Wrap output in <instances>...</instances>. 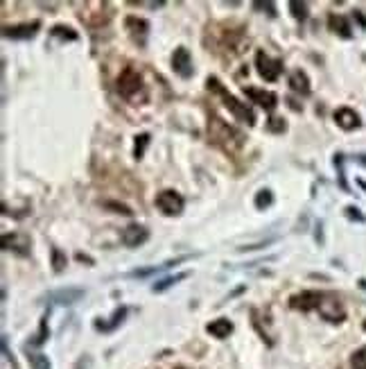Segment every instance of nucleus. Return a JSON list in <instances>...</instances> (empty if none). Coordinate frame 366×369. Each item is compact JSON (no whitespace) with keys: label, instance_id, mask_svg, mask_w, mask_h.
I'll use <instances>...</instances> for the list:
<instances>
[{"label":"nucleus","instance_id":"34","mask_svg":"<svg viewBox=\"0 0 366 369\" xmlns=\"http://www.w3.org/2000/svg\"><path fill=\"white\" fill-rule=\"evenodd\" d=\"M253 7H256V10H267V14H271V16L276 14V5H274V3H253Z\"/></svg>","mask_w":366,"mask_h":369},{"label":"nucleus","instance_id":"31","mask_svg":"<svg viewBox=\"0 0 366 369\" xmlns=\"http://www.w3.org/2000/svg\"><path fill=\"white\" fill-rule=\"evenodd\" d=\"M104 206H106V209H115V213H125V215H131V213H134V211H131L129 206L117 204V202H104Z\"/></svg>","mask_w":366,"mask_h":369},{"label":"nucleus","instance_id":"10","mask_svg":"<svg viewBox=\"0 0 366 369\" xmlns=\"http://www.w3.org/2000/svg\"><path fill=\"white\" fill-rule=\"evenodd\" d=\"M125 28H127V32H129V37L134 39L138 46H145V43H147L149 23L145 19H138V16H127V19H125Z\"/></svg>","mask_w":366,"mask_h":369},{"label":"nucleus","instance_id":"35","mask_svg":"<svg viewBox=\"0 0 366 369\" xmlns=\"http://www.w3.org/2000/svg\"><path fill=\"white\" fill-rule=\"evenodd\" d=\"M355 19L359 21V23H361V25H364V28H366V16L361 14V12H355Z\"/></svg>","mask_w":366,"mask_h":369},{"label":"nucleus","instance_id":"28","mask_svg":"<svg viewBox=\"0 0 366 369\" xmlns=\"http://www.w3.org/2000/svg\"><path fill=\"white\" fill-rule=\"evenodd\" d=\"M30 360H32V367H34V369H50L48 355H43V353H30Z\"/></svg>","mask_w":366,"mask_h":369},{"label":"nucleus","instance_id":"19","mask_svg":"<svg viewBox=\"0 0 366 369\" xmlns=\"http://www.w3.org/2000/svg\"><path fill=\"white\" fill-rule=\"evenodd\" d=\"M289 86H292V91L301 93V96H307L310 93V79H307L305 70H292V75H289Z\"/></svg>","mask_w":366,"mask_h":369},{"label":"nucleus","instance_id":"17","mask_svg":"<svg viewBox=\"0 0 366 369\" xmlns=\"http://www.w3.org/2000/svg\"><path fill=\"white\" fill-rule=\"evenodd\" d=\"M81 297H84V290H79V288H68V290H57L50 295V299L54 301V304H75V301H79Z\"/></svg>","mask_w":366,"mask_h":369},{"label":"nucleus","instance_id":"1","mask_svg":"<svg viewBox=\"0 0 366 369\" xmlns=\"http://www.w3.org/2000/svg\"><path fill=\"white\" fill-rule=\"evenodd\" d=\"M206 86H208V91H215L217 96H221V100H224L226 109H230V114H233L237 120L247 123L249 127H253V125H256V114H253L251 107H247L244 102H239L235 96H230V93L226 91L224 86H221V82H219L217 77H208V79H206Z\"/></svg>","mask_w":366,"mask_h":369},{"label":"nucleus","instance_id":"15","mask_svg":"<svg viewBox=\"0 0 366 369\" xmlns=\"http://www.w3.org/2000/svg\"><path fill=\"white\" fill-rule=\"evenodd\" d=\"M334 123L346 132H352V129H357L361 125V120L357 116V111H352L350 107H341V109L334 111Z\"/></svg>","mask_w":366,"mask_h":369},{"label":"nucleus","instance_id":"22","mask_svg":"<svg viewBox=\"0 0 366 369\" xmlns=\"http://www.w3.org/2000/svg\"><path fill=\"white\" fill-rule=\"evenodd\" d=\"M271 202H274V195H271L269 188H262V191H258V195H256V209L258 211L271 206Z\"/></svg>","mask_w":366,"mask_h":369},{"label":"nucleus","instance_id":"7","mask_svg":"<svg viewBox=\"0 0 366 369\" xmlns=\"http://www.w3.org/2000/svg\"><path fill=\"white\" fill-rule=\"evenodd\" d=\"M319 313L323 315V319H328V322H341V319L346 317V310H343L339 297L330 295V292H323V297H321Z\"/></svg>","mask_w":366,"mask_h":369},{"label":"nucleus","instance_id":"23","mask_svg":"<svg viewBox=\"0 0 366 369\" xmlns=\"http://www.w3.org/2000/svg\"><path fill=\"white\" fill-rule=\"evenodd\" d=\"M147 145H149V134H138V136H136V143H134V156L136 159H143Z\"/></svg>","mask_w":366,"mask_h":369},{"label":"nucleus","instance_id":"38","mask_svg":"<svg viewBox=\"0 0 366 369\" xmlns=\"http://www.w3.org/2000/svg\"><path fill=\"white\" fill-rule=\"evenodd\" d=\"M181 369H183V367H181Z\"/></svg>","mask_w":366,"mask_h":369},{"label":"nucleus","instance_id":"3","mask_svg":"<svg viewBox=\"0 0 366 369\" xmlns=\"http://www.w3.org/2000/svg\"><path fill=\"white\" fill-rule=\"evenodd\" d=\"M113 12L106 3H99V0H93V3H86L79 12V19L84 21L88 28H99V25H106L111 21Z\"/></svg>","mask_w":366,"mask_h":369},{"label":"nucleus","instance_id":"11","mask_svg":"<svg viewBox=\"0 0 366 369\" xmlns=\"http://www.w3.org/2000/svg\"><path fill=\"white\" fill-rule=\"evenodd\" d=\"M172 68H174V73L183 79H188L190 75H192V57H190L188 48L179 46L174 50V55H172Z\"/></svg>","mask_w":366,"mask_h":369},{"label":"nucleus","instance_id":"24","mask_svg":"<svg viewBox=\"0 0 366 369\" xmlns=\"http://www.w3.org/2000/svg\"><path fill=\"white\" fill-rule=\"evenodd\" d=\"M52 37H59V39H68V41H77V32L68 25H54L52 28Z\"/></svg>","mask_w":366,"mask_h":369},{"label":"nucleus","instance_id":"6","mask_svg":"<svg viewBox=\"0 0 366 369\" xmlns=\"http://www.w3.org/2000/svg\"><path fill=\"white\" fill-rule=\"evenodd\" d=\"M256 68H258V73H260L262 79H267V82H276V79L280 77V73H283V61L271 59L267 52L260 50L256 55Z\"/></svg>","mask_w":366,"mask_h":369},{"label":"nucleus","instance_id":"20","mask_svg":"<svg viewBox=\"0 0 366 369\" xmlns=\"http://www.w3.org/2000/svg\"><path fill=\"white\" fill-rule=\"evenodd\" d=\"M188 258V256H179V258H174V260H167V263H163V265H152V267H145V269H134L131 272V276H149V274H154V272H161V269H167V267H172V265H179V263H183V260Z\"/></svg>","mask_w":366,"mask_h":369},{"label":"nucleus","instance_id":"27","mask_svg":"<svg viewBox=\"0 0 366 369\" xmlns=\"http://www.w3.org/2000/svg\"><path fill=\"white\" fill-rule=\"evenodd\" d=\"M350 364H352V369H366V346H361V349H357L352 353Z\"/></svg>","mask_w":366,"mask_h":369},{"label":"nucleus","instance_id":"21","mask_svg":"<svg viewBox=\"0 0 366 369\" xmlns=\"http://www.w3.org/2000/svg\"><path fill=\"white\" fill-rule=\"evenodd\" d=\"M183 279H188V272H179V274H174V276H165V279H161L158 283H154L152 290L154 292H163V290H167V288L176 286L179 281H183Z\"/></svg>","mask_w":366,"mask_h":369},{"label":"nucleus","instance_id":"8","mask_svg":"<svg viewBox=\"0 0 366 369\" xmlns=\"http://www.w3.org/2000/svg\"><path fill=\"white\" fill-rule=\"evenodd\" d=\"M41 23L39 21H32V23H21V25H7L3 30L5 39H14V41H27V39H34L39 32Z\"/></svg>","mask_w":366,"mask_h":369},{"label":"nucleus","instance_id":"13","mask_svg":"<svg viewBox=\"0 0 366 369\" xmlns=\"http://www.w3.org/2000/svg\"><path fill=\"white\" fill-rule=\"evenodd\" d=\"M321 297H323V292L305 290V292H301V295H294L292 301H289V306L296 310H312V308H319Z\"/></svg>","mask_w":366,"mask_h":369},{"label":"nucleus","instance_id":"30","mask_svg":"<svg viewBox=\"0 0 366 369\" xmlns=\"http://www.w3.org/2000/svg\"><path fill=\"white\" fill-rule=\"evenodd\" d=\"M45 335H48V315H45V317L41 319V331H39V335H36L34 344H43V342H45Z\"/></svg>","mask_w":366,"mask_h":369},{"label":"nucleus","instance_id":"36","mask_svg":"<svg viewBox=\"0 0 366 369\" xmlns=\"http://www.w3.org/2000/svg\"><path fill=\"white\" fill-rule=\"evenodd\" d=\"M357 161H359V163H364V165H366V154H359V156H357Z\"/></svg>","mask_w":366,"mask_h":369},{"label":"nucleus","instance_id":"16","mask_svg":"<svg viewBox=\"0 0 366 369\" xmlns=\"http://www.w3.org/2000/svg\"><path fill=\"white\" fill-rule=\"evenodd\" d=\"M206 331L210 333L212 337H217V340H224V337H228L230 333H233V324H230L226 317H219V319H212V322L206 326Z\"/></svg>","mask_w":366,"mask_h":369},{"label":"nucleus","instance_id":"37","mask_svg":"<svg viewBox=\"0 0 366 369\" xmlns=\"http://www.w3.org/2000/svg\"><path fill=\"white\" fill-rule=\"evenodd\" d=\"M364 331H366V319H364Z\"/></svg>","mask_w":366,"mask_h":369},{"label":"nucleus","instance_id":"32","mask_svg":"<svg viewBox=\"0 0 366 369\" xmlns=\"http://www.w3.org/2000/svg\"><path fill=\"white\" fill-rule=\"evenodd\" d=\"M267 127H269V132H285V129H287V125H285L280 118H271L269 123H267Z\"/></svg>","mask_w":366,"mask_h":369},{"label":"nucleus","instance_id":"5","mask_svg":"<svg viewBox=\"0 0 366 369\" xmlns=\"http://www.w3.org/2000/svg\"><path fill=\"white\" fill-rule=\"evenodd\" d=\"M185 202L183 197L179 195L176 191H161L156 195V209L161 211L163 215H181V211H183Z\"/></svg>","mask_w":366,"mask_h":369},{"label":"nucleus","instance_id":"33","mask_svg":"<svg viewBox=\"0 0 366 369\" xmlns=\"http://www.w3.org/2000/svg\"><path fill=\"white\" fill-rule=\"evenodd\" d=\"M346 218H350V220H357V222H364V215L359 213V209H355V206H346Z\"/></svg>","mask_w":366,"mask_h":369},{"label":"nucleus","instance_id":"9","mask_svg":"<svg viewBox=\"0 0 366 369\" xmlns=\"http://www.w3.org/2000/svg\"><path fill=\"white\" fill-rule=\"evenodd\" d=\"M244 96L251 102H256L258 107H262L265 111H274L278 107V96L271 91H265V88H256V86H247L244 88Z\"/></svg>","mask_w":366,"mask_h":369},{"label":"nucleus","instance_id":"2","mask_svg":"<svg viewBox=\"0 0 366 369\" xmlns=\"http://www.w3.org/2000/svg\"><path fill=\"white\" fill-rule=\"evenodd\" d=\"M208 136H210V141L215 145H219L226 152H235L242 145V134H237L233 127H228L221 118H210V123H208Z\"/></svg>","mask_w":366,"mask_h":369},{"label":"nucleus","instance_id":"12","mask_svg":"<svg viewBox=\"0 0 366 369\" xmlns=\"http://www.w3.org/2000/svg\"><path fill=\"white\" fill-rule=\"evenodd\" d=\"M147 240H149V231L143 224H129V227L122 231V242H125L127 247H131V249L145 245Z\"/></svg>","mask_w":366,"mask_h":369},{"label":"nucleus","instance_id":"14","mask_svg":"<svg viewBox=\"0 0 366 369\" xmlns=\"http://www.w3.org/2000/svg\"><path fill=\"white\" fill-rule=\"evenodd\" d=\"M3 247L5 249H12L21 256L30 254V238L25 233H5L3 236Z\"/></svg>","mask_w":366,"mask_h":369},{"label":"nucleus","instance_id":"18","mask_svg":"<svg viewBox=\"0 0 366 369\" xmlns=\"http://www.w3.org/2000/svg\"><path fill=\"white\" fill-rule=\"evenodd\" d=\"M328 28L332 30L334 34H339L341 39H350L352 32H350V23H348V19H343V16L339 14H330L328 19Z\"/></svg>","mask_w":366,"mask_h":369},{"label":"nucleus","instance_id":"26","mask_svg":"<svg viewBox=\"0 0 366 369\" xmlns=\"http://www.w3.org/2000/svg\"><path fill=\"white\" fill-rule=\"evenodd\" d=\"M66 265H68L66 254H63L61 249H57V247H54V249H52V267H54V272H61Z\"/></svg>","mask_w":366,"mask_h":369},{"label":"nucleus","instance_id":"4","mask_svg":"<svg viewBox=\"0 0 366 369\" xmlns=\"http://www.w3.org/2000/svg\"><path fill=\"white\" fill-rule=\"evenodd\" d=\"M143 91V79L134 68H125L122 75L117 77V93L127 100H136L138 93Z\"/></svg>","mask_w":366,"mask_h":369},{"label":"nucleus","instance_id":"25","mask_svg":"<svg viewBox=\"0 0 366 369\" xmlns=\"http://www.w3.org/2000/svg\"><path fill=\"white\" fill-rule=\"evenodd\" d=\"M289 10H292V16L296 21H305L307 19V5H305V3L292 0V3H289Z\"/></svg>","mask_w":366,"mask_h":369},{"label":"nucleus","instance_id":"29","mask_svg":"<svg viewBox=\"0 0 366 369\" xmlns=\"http://www.w3.org/2000/svg\"><path fill=\"white\" fill-rule=\"evenodd\" d=\"M125 315H127V308H117L115 313H113V317H111V324H108V326L104 328V331H111V328H115L117 324H120L122 319H125Z\"/></svg>","mask_w":366,"mask_h":369}]
</instances>
